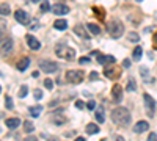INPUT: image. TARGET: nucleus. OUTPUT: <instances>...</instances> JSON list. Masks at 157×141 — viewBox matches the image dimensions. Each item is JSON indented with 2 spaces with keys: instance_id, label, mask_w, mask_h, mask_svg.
<instances>
[{
  "instance_id": "obj_1",
  "label": "nucleus",
  "mask_w": 157,
  "mask_h": 141,
  "mask_svg": "<svg viewBox=\"0 0 157 141\" xmlns=\"http://www.w3.org/2000/svg\"><path fill=\"white\" fill-rule=\"evenodd\" d=\"M112 121L118 125V127H126L130 124V113L127 108L124 107H116L112 111Z\"/></svg>"
},
{
  "instance_id": "obj_2",
  "label": "nucleus",
  "mask_w": 157,
  "mask_h": 141,
  "mask_svg": "<svg viewBox=\"0 0 157 141\" xmlns=\"http://www.w3.org/2000/svg\"><path fill=\"white\" fill-rule=\"evenodd\" d=\"M107 32L112 38H115V39H118V38H121L123 33H124V25L120 19H113L110 24H109V27H107Z\"/></svg>"
},
{
  "instance_id": "obj_3",
  "label": "nucleus",
  "mask_w": 157,
  "mask_h": 141,
  "mask_svg": "<svg viewBox=\"0 0 157 141\" xmlns=\"http://www.w3.org/2000/svg\"><path fill=\"white\" fill-rule=\"evenodd\" d=\"M55 54H57V57H60V58L72 60V58L75 57V50L71 49V47H66L64 44H58V46L55 47Z\"/></svg>"
},
{
  "instance_id": "obj_4",
  "label": "nucleus",
  "mask_w": 157,
  "mask_h": 141,
  "mask_svg": "<svg viewBox=\"0 0 157 141\" xmlns=\"http://www.w3.org/2000/svg\"><path fill=\"white\" fill-rule=\"evenodd\" d=\"M66 80L69 82V83H74V85H77V83H80L82 80H83V72L82 71H68L66 72Z\"/></svg>"
},
{
  "instance_id": "obj_5",
  "label": "nucleus",
  "mask_w": 157,
  "mask_h": 141,
  "mask_svg": "<svg viewBox=\"0 0 157 141\" xmlns=\"http://www.w3.org/2000/svg\"><path fill=\"white\" fill-rule=\"evenodd\" d=\"M143 99H145V108H146L148 116H154V113H155V100L149 94H143Z\"/></svg>"
},
{
  "instance_id": "obj_6",
  "label": "nucleus",
  "mask_w": 157,
  "mask_h": 141,
  "mask_svg": "<svg viewBox=\"0 0 157 141\" xmlns=\"http://www.w3.org/2000/svg\"><path fill=\"white\" fill-rule=\"evenodd\" d=\"M39 68H41V71H43V72H46V74H52V72H55V71L58 69V65H57L55 61L44 60V61L39 63Z\"/></svg>"
},
{
  "instance_id": "obj_7",
  "label": "nucleus",
  "mask_w": 157,
  "mask_h": 141,
  "mask_svg": "<svg viewBox=\"0 0 157 141\" xmlns=\"http://www.w3.org/2000/svg\"><path fill=\"white\" fill-rule=\"evenodd\" d=\"M115 63H110V65H105V68H104V75L109 77V79H118L120 77V71L115 69Z\"/></svg>"
},
{
  "instance_id": "obj_8",
  "label": "nucleus",
  "mask_w": 157,
  "mask_h": 141,
  "mask_svg": "<svg viewBox=\"0 0 157 141\" xmlns=\"http://www.w3.org/2000/svg\"><path fill=\"white\" fill-rule=\"evenodd\" d=\"M11 50H13V39L6 38V39H3L2 43H0V52H2L3 57H6Z\"/></svg>"
},
{
  "instance_id": "obj_9",
  "label": "nucleus",
  "mask_w": 157,
  "mask_h": 141,
  "mask_svg": "<svg viewBox=\"0 0 157 141\" xmlns=\"http://www.w3.org/2000/svg\"><path fill=\"white\" fill-rule=\"evenodd\" d=\"M112 99L115 104H120V102L123 100V88L120 85H115L112 88Z\"/></svg>"
},
{
  "instance_id": "obj_10",
  "label": "nucleus",
  "mask_w": 157,
  "mask_h": 141,
  "mask_svg": "<svg viewBox=\"0 0 157 141\" xmlns=\"http://www.w3.org/2000/svg\"><path fill=\"white\" fill-rule=\"evenodd\" d=\"M74 35L78 36L80 39H90V35H88V28L83 27V25H75L74 27Z\"/></svg>"
},
{
  "instance_id": "obj_11",
  "label": "nucleus",
  "mask_w": 157,
  "mask_h": 141,
  "mask_svg": "<svg viewBox=\"0 0 157 141\" xmlns=\"http://www.w3.org/2000/svg\"><path fill=\"white\" fill-rule=\"evenodd\" d=\"M50 122L55 124V125H63L64 122H66V118H64L60 111H54L50 114Z\"/></svg>"
},
{
  "instance_id": "obj_12",
  "label": "nucleus",
  "mask_w": 157,
  "mask_h": 141,
  "mask_svg": "<svg viewBox=\"0 0 157 141\" xmlns=\"http://www.w3.org/2000/svg\"><path fill=\"white\" fill-rule=\"evenodd\" d=\"M14 19H16L19 24H22V25H27L29 20H30L29 14H27L25 11H22V9H17V11L14 13Z\"/></svg>"
},
{
  "instance_id": "obj_13",
  "label": "nucleus",
  "mask_w": 157,
  "mask_h": 141,
  "mask_svg": "<svg viewBox=\"0 0 157 141\" xmlns=\"http://www.w3.org/2000/svg\"><path fill=\"white\" fill-rule=\"evenodd\" d=\"M52 13H54V14H58V16L66 14V13H69V6L63 5V3H55L54 6H52Z\"/></svg>"
},
{
  "instance_id": "obj_14",
  "label": "nucleus",
  "mask_w": 157,
  "mask_h": 141,
  "mask_svg": "<svg viewBox=\"0 0 157 141\" xmlns=\"http://www.w3.org/2000/svg\"><path fill=\"white\" fill-rule=\"evenodd\" d=\"M25 39H27V44H29V47L32 50H38L39 47H41V43H39L36 38L32 36V35H27V36H25Z\"/></svg>"
},
{
  "instance_id": "obj_15",
  "label": "nucleus",
  "mask_w": 157,
  "mask_h": 141,
  "mask_svg": "<svg viewBox=\"0 0 157 141\" xmlns=\"http://www.w3.org/2000/svg\"><path fill=\"white\" fill-rule=\"evenodd\" d=\"M116 61V58L113 57V55H98V63L99 65H110V63H115Z\"/></svg>"
},
{
  "instance_id": "obj_16",
  "label": "nucleus",
  "mask_w": 157,
  "mask_h": 141,
  "mask_svg": "<svg viewBox=\"0 0 157 141\" xmlns=\"http://www.w3.org/2000/svg\"><path fill=\"white\" fill-rule=\"evenodd\" d=\"M148 127H149V124H148L146 121H138V122L135 124V127H134V132H135V133H143V132L148 130Z\"/></svg>"
},
{
  "instance_id": "obj_17",
  "label": "nucleus",
  "mask_w": 157,
  "mask_h": 141,
  "mask_svg": "<svg viewBox=\"0 0 157 141\" xmlns=\"http://www.w3.org/2000/svg\"><path fill=\"white\" fill-rule=\"evenodd\" d=\"M5 124H6V127H8V129L14 130V129H17V127L21 125V121H19L17 118H8V119L5 121Z\"/></svg>"
},
{
  "instance_id": "obj_18",
  "label": "nucleus",
  "mask_w": 157,
  "mask_h": 141,
  "mask_svg": "<svg viewBox=\"0 0 157 141\" xmlns=\"http://www.w3.org/2000/svg\"><path fill=\"white\" fill-rule=\"evenodd\" d=\"M29 66H30V58H22V60L17 63V66H16V68H17V71L24 72V71L27 69Z\"/></svg>"
},
{
  "instance_id": "obj_19",
  "label": "nucleus",
  "mask_w": 157,
  "mask_h": 141,
  "mask_svg": "<svg viewBox=\"0 0 157 141\" xmlns=\"http://www.w3.org/2000/svg\"><path fill=\"white\" fill-rule=\"evenodd\" d=\"M41 111H43V107L41 105H35V107H30L29 108V113L32 114L33 118H38L39 114H41Z\"/></svg>"
},
{
  "instance_id": "obj_20",
  "label": "nucleus",
  "mask_w": 157,
  "mask_h": 141,
  "mask_svg": "<svg viewBox=\"0 0 157 141\" xmlns=\"http://www.w3.org/2000/svg\"><path fill=\"white\" fill-rule=\"evenodd\" d=\"M54 27H55L57 30H66V27H68V22L64 20V19H57V20L54 22Z\"/></svg>"
},
{
  "instance_id": "obj_21",
  "label": "nucleus",
  "mask_w": 157,
  "mask_h": 141,
  "mask_svg": "<svg viewBox=\"0 0 157 141\" xmlns=\"http://www.w3.org/2000/svg\"><path fill=\"white\" fill-rule=\"evenodd\" d=\"M85 130H86V133H88V135H96V133L99 132V127H98L96 124H88Z\"/></svg>"
},
{
  "instance_id": "obj_22",
  "label": "nucleus",
  "mask_w": 157,
  "mask_h": 141,
  "mask_svg": "<svg viewBox=\"0 0 157 141\" xmlns=\"http://www.w3.org/2000/svg\"><path fill=\"white\" fill-rule=\"evenodd\" d=\"M140 74H141V79H143V82H149V72H148V68L146 66H141L140 68Z\"/></svg>"
},
{
  "instance_id": "obj_23",
  "label": "nucleus",
  "mask_w": 157,
  "mask_h": 141,
  "mask_svg": "<svg viewBox=\"0 0 157 141\" xmlns=\"http://www.w3.org/2000/svg\"><path fill=\"white\" fill-rule=\"evenodd\" d=\"M86 28L93 33V35H99V33H101V27H99V25H96V24H88Z\"/></svg>"
},
{
  "instance_id": "obj_24",
  "label": "nucleus",
  "mask_w": 157,
  "mask_h": 141,
  "mask_svg": "<svg viewBox=\"0 0 157 141\" xmlns=\"http://www.w3.org/2000/svg\"><path fill=\"white\" fill-rule=\"evenodd\" d=\"M0 14H2V16L11 14V9H10V5L8 3H2V5H0Z\"/></svg>"
},
{
  "instance_id": "obj_25",
  "label": "nucleus",
  "mask_w": 157,
  "mask_h": 141,
  "mask_svg": "<svg viewBox=\"0 0 157 141\" xmlns=\"http://www.w3.org/2000/svg\"><path fill=\"white\" fill-rule=\"evenodd\" d=\"M141 55H143V50H141V47H135V49H134V52H132V58H134L135 61H140Z\"/></svg>"
},
{
  "instance_id": "obj_26",
  "label": "nucleus",
  "mask_w": 157,
  "mask_h": 141,
  "mask_svg": "<svg viewBox=\"0 0 157 141\" xmlns=\"http://www.w3.org/2000/svg\"><path fill=\"white\" fill-rule=\"evenodd\" d=\"M24 130H25V133H32V132L35 130L33 122H32V121H25V122H24Z\"/></svg>"
},
{
  "instance_id": "obj_27",
  "label": "nucleus",
  "mask_w": 157,
  "mask_h": 141,
  "mask_svg": "<svg viewBox=\"0 0 157 141\" xmlns=\"http://www.w3.org/2000/svg\"><path fill=\"white\" fill-rule=\"evenodd\" d=\"M127 91H130V93H132V91H135V89H137V86H135V80H134V77H129V83H127Z\"/></svg>"
},
{
  "instance_id": "obj_28",
  "label": "nucleus",
  "mask_w": 157,
  "mask_h": 141,
  "mask_svg": "<svg viewBox=\"0 0 157 141\" xmlns=\"http://www.w3.org/2000/svg\"><path fill=\"white\" fill-rule=\"evenodd\" d=\"M94 116H96V121H98V122H101V124H102L104 121H105V116H104V111H102V110H98Z\"/></svg>"
},
{
  "instance_id": "obj_29",
  "label": "nucleus",
  "mask_w": 157,
  "mask_h": 141,
  "mask_svg": "<svg viewBox=\"0 0 157 141\" xmlns=\"http://www.w3.org/2000/svg\"><path fill=\"white\" fill-rule=\"evenodd\" d=\"M27 94H29V88L25 86V85H22L21 89H19V93H17V96H19V97H25Z\"/></svg>"
},
{
  "instance_id": "obj_30",
  "label": "nucleus",
  "mask_w": 157,
  "mask_h": 141,
  "mask_svg": "<svg viewBox=\"0 0 157 141\" xmlns=\"http://www.w3.org/2000/svg\"><path fill=\"white\" fill-rule=\"evenodd\" d=\"M93 11L96 13V17L98 19H101V20H104V17H105V14H104V9H99V8H93Z\"/></svg>"
},
{
  "instance_id": "obj_31",
  "label": "nucleus",
  "mask_w": 157,
  "mask_h": 141,
  "mask_svg": "<svg viewBox=\"0 0 157 141\" xmlns=\"http://www.w3.org/2000/svg\"><path fill=\"white\" fill-rule=\"evenodd\" d=\"M129 41H132V43H138V39H140V36H138V33H135V32H132V33H129Z\"/></svg>"
},
{
  "instance_id": "obj_32",
  "label": "nucleus",
  "mask_w": 157,
  "mask_h": 141,
  "mask_svg": "<svg viewBox=\"0 0 157 141\" xmlns=\"http://www.w3.org/2000/svg\"><path fill=\"white\" fill-rule=\"evenodd\" d=\"M5 107H6L8 110H13V100H11V97H10V96H6V97H5Z\"/></svg>"
},
{
  "instance_id": "obj_33",
  "label": "nucleus",
  "mask_w": 157,
  "mask_h": 141,
  "mask_svg": "<svg viewBox=\"0 0 157 141\" xmlns=\"http://www.w3.org/2000/svg\"><path fill=\"white\" fill-rule=\"evenodd\" d=\"M39 9H41L43 13H47V11L50 9V5H49V2H43V3H41V6H39Z\"/></svg>"
},
{
  "instance_id": "obj_34",
  "label": "nucleus",
  "mask_w": 157,
  "mask_h": 141,
  "mask_svg": "<svg viewBox=\"0 0 157 141\" xmlns=\"http://www.w3.org/2000/svg\"><path fill=\"white\" fill-rule=\"evenodd\" d=\"M44 86H46L47 89H54V82H52L50 79H46V80H44Z\"/></svg>"
},
{
  "instance_id": "obj_35",
  "label": "nucleus",
  "mask_w": 157,
  "mask_h": 141,
  "mask_svg": "<svg viewBox=\"0 0 157 141\" xmlns=\"http://www.w3.org/2000/svg\"><path fill=\"white\" fill-rule=\"evenodd\" d=\"M78 63H80V65H90V57H82V58H78Z\"/></svg>"
},
{
  "instance_id": "obj_36",
  "label": "nucleus",
  "mask_w": 157,
  "mask_h": 141,
  "mask_svg": "<svg viewBox=\"0 0 157 141\" xmlns=\"http://www.w3.org/2000/svg\"><path fill=\"white\" fill-rule=\"evenodd\" d=\"M86 107H88V110H94L96 102H94V100H88V102H86Z\"/></svg>"
},
{
  "instance_id": "obj_37",
  "label": "nucleus",
  "mask_w": 157,
  "mask_h": 141,
  "mask_svg": "<svg viewBox=\"0 0 157 141\" xmlns=\"http://www.w3.org/2000/svg\"><path fill=\"white\" fill-rule=\"evenodd\" d=\"M41 97H43V91H41V89H36V91H35V99L39 100Z\"/></svg>"
},
{
  "instance_id": "obj_38",
  "label": "nucleus",
  "mask_w": 157,
  "mask_h": 141,
  "mask_svg": "<svg viewBox=\"0 0 157 141\" xmlns=\"http://www.w3.org/2000/svg\"><path fill=\"white\" fill-rule=\"evenodd\" d=\"M75 107H77L78 110H82L85 105H83V102H82V100H75Z\"/></svg>"
},
{
  "instance_id": "obj_39",
  "label": "nucleus",
  "mask_w": 157,
  "mask_h": 141,
  "mask_svg": "<svg viewBox=\"0 0 157 141\" xmlns=\"http://www.w3.org/2000/svg\"><path fill=\"white\" fill-rule=\"evenodd\" d=\"M98 77H99L98 72H91L90 74V80H98Z\"/></svg>"
},
{
  "instance_id": "obj_40",
  "label": "nucleus",
  "mask_w": 157,
  "mask_h": 141,
  "mask_svg": "<svg viewBox=\"0 0 157 141\" xmlns=\"http://www.w3.org/2000/svg\"><path fill=\"white\" fill-rule=\"evenodd\" d=\"M148 139H149V141H157V135H155V133H151V135L148 136Z\"/></svg>"
},
{
  "instance_id": "obj_41",
  "label": "nucleus",
  "mask_w": 157,
  "mask_h": 141,
  "mask_svg": "<svg viewBox=\"0 0 157 141\" xmlns=\"http://www.w3.org/2000/svg\"><path fill=\"white\" fill-rule=\"evenodd\" d=\"M123 66L124 68H130V60H124L123 61Z\"/></svg>"
},
{
  "instance_id": "obj_42",
  "label": "nucleus",
  "mask_w": 157,
  "mask_h": 141,
  "mask_svg": "<svg viewBox=\"0 0 157 141\" xmlns=\"http://www.w3.org/2000/svg\"><path fill=\"white\" fill-rule=\"evenodd\" d=\"M154 49H157V32L154 33Z\"/></svg>"
},
{
  "instance_id": "obj_43",
  "label": "nucleus",
  "mask_w": 157,
  "mask_h": 141,
  "mask_svg": "<svg viewBox=\"0 0 157 141\" xmlns=\"http://www.w3.org/2000/svg\"><path fill=\"white\" fill-rule=\"evenodd\" d=\"M32 77H35V79H38V77H39V72H38V71H35V72L32 74Z\"/></svg>"
},
{
  "instance_id": "obj_44",
  "label": "nucleus",
  "mask_w": 157,
  "mask_h": 141,
  "mask_svg": "<svg viewBox=\"0 0 157 141\" xmlns=\"http://www.w3.org/2000/svg\"><path fill=\"white\" fill-rule=\"evenodd\" d=\"M75 141H85V138H83V136H77Z\"/></svg>"
},
{
  "instance_id": "obj_45",
  "label": "nucleus",
  "mask_w": 157,
  "mask_h": 141,
  "mask_svg": "<svg viewBox=\"0 0 157 141\" xmlns=\"http://www.w3.org/2000/svg\"><path fill=\"white\" fill-rule=\"evenodd\" d=\"M33 2H36V3H38V2H39V0H33Z\"/></svg>"
},
{
  "instance_id": "obj_46",
  "label": "nucleus",
  "mask_w": 157,
  "mask_h": 141,
  "mask_svg": "<svg viewBox=\"0 0 157 141\" xmlns=\"http://www.w3.org/2000/svg\"><path fill=\"white\" fill-rule=\"evenodd\" d=\"M137 2H141V0H137Z\"/></svg>"
},
{
  "instance_id": "obj_47",
  "label": "nucleus",
  "mask_w": 157,
  "mask_h": 141,
  "mask_svg": "<svg viewBox=\"0 0 157 141\" xmlns=\"http://www.w3.org/2000/svg\"><path fill=\"white\" fill-rule=\"evenodd\" d=\"M0 91H2V88H0Z\"/></svg>"
}]
</instances>
